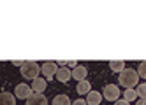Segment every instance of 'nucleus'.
<instances>
[{
    "label": "nucleus",
    "instance_id": "11",
    "mask_svg": "<svg viewBox=\"0 0 146 105\" xmlns=\"http://www.w3.org/2000/svg\"><path fill=\"white\" fill-rule=\"evenodd\" d=\"M0 105H16V96H13L7 91H2L0 93Z\"/></svg>",
    "mask_w": 146,
    "mask_h": 105
},
{
    "label": "nucleus",
    "instance_id": "20",
    "mask_svg": "<svg viewBox=\"0 0 146 105\" xmlns=\"http://www.w3.org/2000/svg\"><path fill=\"white\" fill-rule=\"evenodd\" d=\"M76 67H78L76 61H67V68H76Z\"/></svg>",
    "mask_w": 146,
    "mask_h": 105
},
{
    "label": "nucleus",
    "instance_id": "16",
    "mask_svg": "<svg viewBox=\"0 0 146 105\" xmlns=\"http://www.w3.org/2000/svg\"><path fill=\"white\" fill-rule=\"evenodd\" d=\"M135 91H137V96H139V98L146 100V82H141V84H139V88L135 89Z\"/></svg>",
    "mask_w": 146,
    "mask_h": 105
},
{
    "label": "nucleus",
    "instance_id": "21",
    "mask_svg": "<svg viewBox=\"0 0 146 105\" xmlns=\"http://www.w3.org/2000/svg\"><path fill=\"white\" fill-rule=\"evenodd\" d=\"M13 65H14V67H21V65H23V61H19V60H14V61H13Z\"/></svg>",
    "mask_w": 146,
    "mask_h": 105
},
{
    "label": "nucleus",
    "instance_id": "8",
    "mask_svg": "<svg viewBox=\"0 0 146 105\" xmlns=\"http://www.w3.org/2000/svg\"><path fill=\"white\" fill-rule=\"evenodd\" d=\"M55 79L60 81V82H69V81L72 79V72H70L67 67H60L58 72H56V75H55Z\"/></svg>",
    "mask_w": 146,
    "mask_h": 105
},
{
    "label": "nucleus",
    "instance_id": "13",
    "mask_svg": "<svg viewBox=\"0 0 146 105\" xmlns=\"http://www.w3.org/2000/svg\"><path fill=\"white\" fill-rule=\"evenodd\" d=\"M90 88H92V84H90L88 81H81V82H78L76 91H78L79 94H88V93H90Z\"/></svg>",
    "mask_w": 146,
    "mask_h": 105
},
{
    "label": "nucleus",
    "instance_id": "7",
    "mask_svg": "<svg viewBox=\"0 0 146 105\" xmlns=\"http://www.w3.org/2000/svg\"><path fill=\"white\" fill-rule=\"evenodd\" d=\"M70 72H72V77H74L78 82H81V81H86V75H88V70H86V67L78 65L76 68H72Z\"/></svg>",
    "mask_w": 146,
    "mask_h": 105
},
{
    "label": "nucleus",
    "instance_id": "6",
    "mask_svg": "<svg viewBox=\"0 0 146 105\" xmlns=\"http://www.w3.org/2000/svg\"><path fill=\"white\" fill-rule=\"evenodd\" d=\"M27 105H48V98L42 93H32V96L27 100Z\"/></svg>",
    "mask_w": 146,
    "mask_h": 105
},
{
    "label": "nucleus",
    "instance_id": "5",
    "mask_svg": "<svg viewBox=\"0 0 146 105\" xmlns=\"http://www.w3.org/2000/svg\"><path fill=\"white\" fill-rule=\"evenodd\" d=\"M32 88L28 86V84H18V86L14 88V96L16 98H21V100H28L30 96H32Z\"/></svg>",
    "mask_w": 146,
    "mask_h": 105
},
{
    "label": "nucleus",
    "instance_id": "9",
    "mask_svg": "<svg viewBox=\"0 0 146 105\" xmlns=\"http://www.w3.org/2000/svg\"><path fill=\"white\" fill-rule=\"evenodd\" d=\"M46 86H48V81L46 79H40V77H37V79H34L32 81V91L34 93H42L44 89H46Z\"/></svg>",
    "mask_w": 146,
    "mask_h": 105
},
{
    "label": "nucleus",
    "instance_id": "12",
    "mask_svg": "<svg viewBox=\"0 0 146 105\" xmlns=\"http://www.w3.org/2000/svg\"><path fill=\"white\" fill-rule=\"evenodd\" d=\"M51 105H72V102L67 94H56L53 102H51Z\"/></svg>",
    "mask_w": 146,
    "mask_h": 105
},
{
    "label": "nucleus",
    "instance_id": "14",
    "mask_svg": "<svg viewBox=\"0 0 146 105\" xmlns=\"http://www.w3.org/2000/svg\"><path fill=\"white\" fill-rule=\"evenodd\" d=\"M139 96H137V91H135L134 88H130V89H125V93H123V100H127L129 103L130 102H135Z\"/></svg>",
    "mask_w": 146,
    "mask_h": 105
},
{
    "label": "nucleus",
    "instance_id": "4",
    "mask_svg": "<svg viewBox=\"0 0 146 105\" xmlns=\"http://www.w3.org/2000/svg\"><path fill=\"white\" fill-rule=\"evenodd\" d=\"M102 96L108 102H116V100H120V89L114 86V84H108L102 91Z\"/></svg>",
    "mask_w": 146,
    "mask_h": 105
},
{
    "label": "nucleus",
    "instance_id": "19",
    "mask_svg": "<svg viewBox=\"0 0 146 105\" xmlns=\"http://www.w3.org/2000/svg\"><path fill=\"white\" fill-rule=\"evenodd\" d=\"M114 105H130V103H129L127 100H123V98H121V100H116V102H114Z\"/></svg>",
    "mask_w": 146,
    "mask_h": 105
},
{
    "label": "nucleus",
    "instance_id": "10",
    "mask_svg": "<svg viewBox=\"0 0 146 105\" xmlns=\"http://www.w3.org/2000/svg\"><path fill=\"white\" fill-rule=\"evenodd\" d=\"M100 102H102V94L99 91H90L86 94V103L88 105H100Z\"/></svg>",
    "mask_w": 146,
    "mask_h": 105
},
{
    "label": "nucleus",
    "instance_id": "22",
    "mask_svg": "<svg viewBox=\"0 0 146 105\" xmlns=\"http://www.w3.org/2000/svg\"><path fill=\"white\" fill-rule=\"evenodd\" d=\"M135 105H146V100H143V98H141L139 102H135Z\"/></svg>",
    "mask_w": 146,
    "mask_h": 105
},
{
    "label": "nucleus",
    "instance_id": "2",
    "mask_svg": "<svg viewBox=\"0 0 146 105\" xmlns=\"http://www.w3.org/2000/svg\"><path fill=\"white\" fill-rule=\"evenodd\" d=\"M39 74H40V67H39L37 61H32V60L23 61V65H21V75L25 79L34 81V79L39 77Z\"/></svg>",
    "mask_w": 146,
    "mask_h": 105
},
{
    "label": "nucleus",
    "instance_id": "3",
    "mask_svg": "<svg viewBox=\"0 0 146 105\" xmlns=\"http://www.w3.org/2000/svg\"><path fill=\"white\" fill-rule=\"evenodd\" d=\"M58 68H60L58 63H55V61H46V63H42V65H40V72L44 74V79H46V81L55 79Z\"/></svg>",
    "mask_w": 146,
    "mask_h": 105
},
{
    "label": "nucleus",
    "instance_id": "18",
    "mask_svg": "<svg viewBox=\"0 0 146 105\" xmlns=\"http://www.w3.org/2000/svg\"><path fill=\"white\" fill-rule=\"evenodd\" d=\"M72 105H88V103H86V100L78 98V100H74V102H72Z\"/></svg>",
    "mask_w": 146,
    "mask_h": 105
},
{
    "label": "nucleus",
    "instance_id": "1",
    "mask_svg": "<svg viewBox=\"0 0 146 105\" xmlns=\"http://www.w3.org/2000/svg\"><path fill=\"white\" fill-rule=\"evenodd\" d=\"M118 81H120V84L125 89H130V88H134V86L139 84V74L134 68H125V70H121L118 74Z\"/></svg>",
    "mask_w": 146,
    "mask_h": 105
},
{
    "label": "nucleus",
    "instance_id": "17",
    "mask_svg": "<svg viewBox=\"0 0 146 105\" xmlns=\"http://www.w3.org/2000/svg\"><path fill=\"white\" fill-rule=\"evenodd\" d=\"M137 74H139V77L146 79V61H141V63H139V68H137Z\"/></svg>",
    "mask_w": 146,
    "mask_h": 105
},
{
    "label": "nucleus",
    "instance_id": "15",
    "mask_svg": "<svg viewBox=\"0 0 146 105\" xmlns=\"http://www.w3.org/2000/svg\"><path fill=\"white\" fill-rule=\"evenodd\" d=\"M109 68H111L113 72L120 74L121 70H125V63H123L121 60H116V61H109Z\"/></svg>",
    "mask_w": 146,
    "mask_h": 105
}]
</instances>
